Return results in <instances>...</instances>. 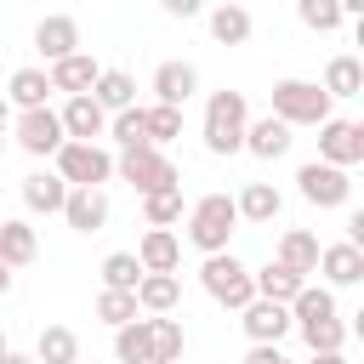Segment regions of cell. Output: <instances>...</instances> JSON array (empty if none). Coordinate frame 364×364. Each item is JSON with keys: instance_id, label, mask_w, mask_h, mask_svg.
<instances>
[{"instance_id": "1", "label": "cell", "mask_w": 364, "mask_h": 364, "mask_svg": "<svg viewBox=\"0 0 364 364\" xmlns=\"http://www.w3.org/2000/svg\"><path fill=\"white\" fill-rule=\"evenodd\" d=\"M245 125H250L245 91H210V102H205V148L216 159H228V154L245 148Z\"/></svg>"}, {"instance_id": "2", "label": "cell", "mask_w": 364, "mask_h": 364, "mask_svg": "<svg viewBox=\"0 0 364 364\" xmlns=\"http://www.w3.org/2000/svg\"><path fill=\"white\" fill-rule=\"evenodd\" d=\"M239 228V210H233V193H205L188 205V245L205 250V256H222L228 239Z\"/></svg>"}, {"instance_id": "3", "label": "cell", "mask_w": 364, "mask_h": 364, "mask_svg": "<svg viewBox=\"0 0 364 364\" xmlns=\"http://www.w3.org/2000/svg\"><path fill=\"white\" fill-rule=\"evenodd\" d=\"M114 176H119V182H131L142 199L182 188V171H176V159H171L165 148H136V154H119V159H114Z\"/></svg>"}, {"instance_id": "4", "label": "cell", "mask_w": 364, "mask_h": 364, "mask_svg": "<svg viewBox=\"0 0 364 364\" xmlns=\"http://www.w3.org/2000/svg\"><path fill=\"white\" fill-rule=\"evenodd\" d=\"M51 159H57V182L63 188H102V182H114V154L102 142H63Z\"/></svg>"}, {"instance_id": "5", "label": "cell", "mask_w": 364, "mask_h": 364, "mask_svg": "<svg viewBox=\"0 0 364 364\" xmlns=\"http://www.w3.org/2000/svg\"><path fill=\"white\" fill-rule=\"evenodd\" d=\"M273 119L279 125H324L330 119V97L318 91V80H279L273 85Z\"/></svg>"}, {"instance_id": "6", "label": "cell", "mask_w": 364, "mask_h": 364, "mask_svg": "<svg viewBox=\"0 0 364 364\" xmlns=\"http://www.w3.org/2000/svg\"><path fill=\"white\" fill-rule=\"evenodd\" d=\"M199 284L222 301V307H233V313H245L250 301H256V290H250V267L233 256V250H222V256H205V267H199Z\"/></svg>"}, {"instance_id": "7", "label": "cell", "mask_w": 364, "mask_h": 364, "mask_svg": "<svg viewBox=\"0 0 364 364\" xmlns=\"http://www.w3.org/2000/svg\"><path fill=\"white\" fill-rule=\"evenodd\" d=\"M364 159V125L358 119H324L318 125V165H336V171H353Z\"/></svg>"}, {"instance_id": "8", "label": "cell", "mask_w": 364, "mask_h": 364, "mask_svg": "<svg viewBox=\"0 0 364 364\" xmlns=\"http://www.w3.org/2000/svg\"><path fill=\"white\" fill-rule=\"evenodd\" d=\"M296 188H301V199L318 205V210H336V205L353 199V176L336 171V165H318V159H307V165L296 171Z\"/></svg>"}, {"instance_id": "9", "label": "cell", "mask_w": 364, "mask_h": 364, "mask_svg": "<svg viewBox=\"0 0 364 364\" xmlns=\"http://www.w3.org/2000/svg\"><path fill=\"white\" fill-rule=\"evenodd\" d=\"M11 136H17V148H23V154H34V159H51V154L68 142V136H63L57 108H28V114H17Z\"/></svg>"}, {"instance_id": "10", "label": "cell", "mask_w": 364, "mask_h": 364, "mask_svg": "<svg viewBox=\"0 0 364 364\" xmlns=\"http://www.w3.org/2000/svg\"><path fill=\"white\" fill-rule=\"evenodd\" d=\"M34 51L46 57V68H51V63H63V57H74V51H80V23H74L68 11L40 17V23H34Z\"/></svg>"}, {"instance_id": "11", "label": "cell", "mask_w": 364, "mask_h": 364, "mask_svg": "<svg viewBox=\"0 0 364 364\" xmlns=\"http://www.w3.org/2000/svg\"><path fill=\"white\" fill-rule=\"evenodd\" d=\"M108 193L102 188H68V199H63V222L74 228V233H102L108 228Z\"/></svg>"}, {"instance_id": "12", "label": "cell", "mask_w": 364, "mask_h": 364, "mask_svg": "<svg viewBox=\"0 0 364 364\" xmlns=\"http://www.w3.org/2000/svg\"><path fill=\"white\" fill-rule=\"evenodd\" d=\"M239 324H245L250 347H279V341L290 336V307H273V301H250V307L239 313Z\"/></svg>"}, {"instance_id": "13", "label": "cell", "mask_w": 364, "mask_h": 364, "mask_svg": "<svg viewBox=\"0 0 364 364\" xmlns=\"http://www.w3.org/2000/svg\"><path fill=\"white\" fill-rule=\"evenodd\" d=\"M57 119H63V136H68V142H97V136H108V114H102L91 97H68V102L57 108Z\"/></svg>"}, {"instance_id": "14", "label": "cell", "mask_w": 364, "mask_h": 364, "mask_svg": "<svg viewBox=\"0 0 364 364\" xmlns=\"http://www.w3.org/2000/svg\"><path fill=\"white\" fill-rule=\"evenodd\" d=\"M97 74H102V63H97V57H85V51H74V57H63V63H51V68H46L51 91H68V97H91Z\"/></svg>"}, {"instance_id": "15", "label": "cell", "mask_w": 364, "mask_h": 364, "mask_svg": "<svg viewBox=\"0 0 364 364\" xmlns=\"http://www.w3.org/2000/svg\"><path fill=\"white\" fill-rule=\"evenodd\" d=\"M199 91V68L193 63H159L154 68V102L159 108H182Z\"/></svg>"}, {"instance_id": "16", "label": "cell", "mask_w": 364, "mask_h": 364, "mask_svg": "<svg viewBox=\"0 0 364 364\" xmlns=\"http://www.w3.org/2000/svg\"><path fill=\"white\" fill-rule=\"evenodd\" d=\"M131 256H136L142 273H176V262H182V239H176L171 228H148L142 245H136Z\"/></svg>"}, {"instance_id": "17", "label": "cell", "mask_w": 364, "mask_h": 364, "mask_svg": "<svg viewBox=\"0 0 364 364\" xmlns=\"http://www.w3.org/2000/svg\"><path fill=\"white\" fill-rule=\"evenodd\" d=\"M233 210H239V222H256V228H267V222L284 210V193H279L273 182H245V188L233 193Z\"/></svg>"}, {"instance_id": "18", "label": "cell", "mask_w": 364, "mask_h": 364, "mask_svg": "<svg viewBox=\"0 0 364 364\" xmlns=\"http://www.w3.org/2000/svg\"><path fill=\"white\" fill-rule=\"evenodd\" d=\"M91 102L114 119V114L136 108V80H131L125 68H102V74H97V85H91Z\"/></svg>"}, {"instance_id": "19", "label": "cell", "mask_w": 364, "mask_h": 364, "mask_svg": "<svg viewBox=\"0 0 364 364\" xmlns=\"http://www.w3.org/2000/svg\"><path fill=\"white\" fill-rule=\"evenodd\" d=\"M176 301H182V279H176V273H142V284H136V313L165 318Z\"/></svg>"}, {"instance_id": "20", "label": "cell", "mask_w": 364, "mask_h": 364, "mask_svg": "<svg viewBox=\"0 0 364 364\" xmlns=\"http://www.w3.org/2000/svg\"><path fill=\"white\" fill-rule=\"evenodd\" d=\"M290 142H296V136H290V125H279L273 114L245 125V154H256V159H284V154H290Z\"/></svg>"}, {"instance_id": "21", "label": "cell", "mask_w": 364, "mask_h": 364, "mask_svg": "<svg viewBox=\"0 0 364 364\" xmlns=\"http://www.w3.org/2000/svg\"><path fill=\"white\" fill-rule=\"evenodd\" d=\"M318 239L307 233V228H284V239H279V267H290L296 279H307V273H318Z\"/></svg>"}, {"instance_id": "22", "label": "cell", "mask_w": 364, "mask_h": 364, "mask_svg": "<svg viewBox=\"0 0 364 364\" xmlns=\"http://www.w3.org/2000/svg\"><path fill=\"white\" fill-rule=\"evenodd\" d=\"M63 199H68V188L57 182V171H34V176H23V205H28L34 216H63Z\"/></svg>"}, {"instance_id": "23", "label": "cell", "mask_w": 364, "mask_h": 364, "mask_svg": "<svg viewBox=\"0 0 364 364\" xmlns=\"http://www.w3.org/2000/svg\"><path fill=\"white\" fill-rule=\"evenodd\" d=\"M318 273H324L330 284H358V279H364V250H353L347 239H341V245H324V250H318ZM330 284H324V290H330Z\"/></svg>"}, {"instance_id": "24", "label": "cell", "mask_w": 364, "mask_h": 364, "mask_svg": "<svg viewBox=\"0 0 364 364\" xmlns=\"http://www.w3.org/2000/svg\"><path fill=\"white\" fill-rule=\"evenodd\" d=\"M301 284H307V279H296V273H290V267H279V262H267L262 273H250V290H256V301H273V307H290Z\"/></svg>"}, {"instance_id": "25", "label": "cell", "mask_w": 364, "mask_h": 364, "mask_svg": "<svg viewBox=\"0 0 364 364\" xmlns=\"http://www.w3.org/2000/svg\"><path fill=\"white\" fill-rule=\"evenodd\" d=\"M28 358H34V364H80V336H74L68 324H46Z\"/></svg>"}, {"instance_id": "26", "label": "cell", "mask_w": 364, "mask_h": 364, "mask_svg": "<svg viewBox=\"0 0 364 364\" xmlns=\"http://www.w3.org/2000/svg\"><path fill=\"white\" fill-rule=\"evenodd\" d=\"M318 91H324L330 102H336V97H358V91H364V63H358V57H330Z\"/></svg>"}, {"instance_id": "27", "label": "cell", "mask_w": 364, "mask_h": 364, "mask_svg": "<svg viewBox=\"0 0 364 364\" xmlns=\"http://www.w3.org/2000/svg\"><path fill=\"white\" fill-rule=\"evenodd\" d=\"M40 256V239H34V228L28 222H0V262L17 273V267H28Z\"/></svg>"}, {"instance_id": "28", "label": "cell", "mask_w": 364, "mask_h": 364, "mask_svg": "<svg viewBox=\"0 0 364 364\" xmlns=\"http://www.w3.org/2000/svg\"><path fill=\"white\" fill-rule=\"evenodd\" d=\"M46 97H51L46 68H17V74L6 80V102H17L23 114H28V108H46Z\"/></svg>"}, {"instance_id": "29", "label": "cell", "mask_w": 364, "mask_h": 364, "mask_svg": "<svg viewBox=\"0 0 364 364\" xmlns=\"http://www.w3.org/2000/svg\"><path fill=\"white\" fill-rule=\"evenodd\" d=\"M114 358L119 364H154V336H148V318H131L114 330Z\"/></svg>"}, {"instance_id": "30", "label": "cell", "mask_w": 364, "mask_h": 364, "mask_svg": "<svg viewBox=\"0 0 364 364\" xmlns=\"http://www.w3.org/2000/svg\"><path fill=\"white\" fill-rule=\"evenodd\" d=\"M250 28H256V23H250L245 6H216V11H210V34H216V46H245Z\"/></svg>"}, {"instance_id": "31", "label": "cell", "mask_w": 364, "mask_h": 364, "mask_svg": "<svg viewBox=\"0 0 364 364\" xmlns=\"http://www.w3.org/2000/svg\"><path fill=\"white\" fill-rule=\"evenodd\" d=\"M290 330H301L307 353H341L347 347V324L341 318H307V324H290Z\"/></svg>"}, {"instance_id": "32", "label": "cell", "mask_w": 364, "mask_h": 364, "mask_svg": "<svg viewBox=\"0 0 364 364\" xmlns=\"http://www.w3.org/2000/svg\"><path fill=\"white\" fill-rule=\"evenodd\" d=\"M307 318H336V296L324 284H301L296 301H290V324H307Z\"/></svg>"}, {"instance_id": "33", "label": "cell", "mask_w": 364, "mask_h": 364, "mask_svg": "<svg viewBox=\"0 0 364 364\" xmlns=\"http://www.w3.org/2000/svg\"><path fill=\"white\" fill-rule=\"evenodd\" d=\"M148 336H154V364H176L188 336H182V318H148Z\"/></svg>"}, {"instance_id": "34", "label": "cell", "mask_w": 364, "mask_h": 364, "mask_svg": "<svg viewBox=\"0 0 364 364\" xmlns=\"http://www.w3.org/2000/svg\"><path fill=\"white\" fill-rule=\"evenodd\" d=\"M136 284H142V267H136L131 250L102 256V290H131V296H136Z\"/></svg>"}, {"instance_id": "35", "label": "cell", "mask_w": 364, "mask_h": 364, "mask_svg": "<svg viewBox=\"0 0 364 364\" xmlns=\"http://www.w3.org/2000/svg\"><path fill=\"white\" fill-rule=\"evenodd\" d=\"M296 17H301L313 34H330V28H341V23H347V6H341V0H301V6H296Z\"/></svg>"}, {"instance_id": "36", "label": "cell", "mask_w": 364, "mask_h": 364, "mask_svg": "<svg viewBox=\"0 0 364 364\" xmlns=\"http://www.w3.org/2000/svg\"><path fill=\"white\" fill-rule=\"evenodd\" d=\"M108 136L119 142V154H136V148H148V125H142V108H125V114H114V119H108Z\"/></svg>"}, {"instance_id": "37", "label": "cell", "mask_w": 364, "mask_h": 364, "mask_svg": "<svg viewBox=\"0 0 364 364\" xmlns=\"http://www.w3.org/2000/svg\"><path fill=\"white\" fill-rule=\"evenodd\" d=\"M142 125H148V148H165L171 136H182V108H142Z\"/></svg>"}, {"instance_id": "38", "label": "cell", "mask_w": 364, "mask_h": 364, "mask_svg": "<svg viewBox=\"0 0 364 364\" xmlns=\"http://www.w3.org/2000/svg\"><path fill=\"white\" fill-rule=\"evenodd\" d=\"M97 318L114 324V330L131 324V318H136V296H131V290H102V296H97Z\"/></svg>"}, {"instance_id": "39", "label": "cell", "mask_w": 364, "mask_h": 364, "mask_svg": "<svg viewBox=\"0 0 364 364\" xmlns=\"http://www.w3.org/2000/svg\"><path fill=\"white\" fill-rule=\"evenodd\" d=\"M142 216H148V228H171V222H182V188L142 199Z\"/></svg>"}, {"instance_id": "40", "label": "cell", "mask_w": 364, "mask_h": 364, "mask_svg": "<svg viewBox=\"0 0 364 364\" xmlns=\"http://www.w3.org/2000/svg\"><path fill=\"white\" fill-rule=\"evenodd\" d=\"M245 364H290V358H284L279 347H250V353H245Z\"/></svg>"}, {"instance_id": "41", "label": "cell", "mask_w": 364, "mask_h": 364, "mask_svg": "<svg viewBox=\"0 0 364 364\" xmlns=\"http://www.w3.org/2000/svg\"><path fill=\"white\" fill-rule=\"evenodd\" d=\"M165 11H171V17H193V11H199V0H165Z\"/></svg>"}, {"instance_id": "42", "label": "cell", "mask_w": 364, "mask_h": 364, "mask_svg": "<svg viewBox=\"0 0 364 364\" xmlns=\"http://www.w3.org/2000/svg\"><path fill=\"white\" fill-rule=\"evenodd\" d=\"M11 284H17V273H11L6 262H0V296H11Z\"/></svg>"}, {"instance_id": "43", "label": "cell", "mask_w": 364, "mask_h": 364, "mask_svg": "<svg viewBox=\"0 0 364 364\" xmlns=\"http://www.w3.org/2000/svg\"><path fill=\"white\" fill-rule=\"evenodd\" d=\"M307 364H347V353H313Z\"/></svg>"}, {"instance_id": "44", "label": "cell", "mask_w": 364, "mask_h": 364, "mask_svg": "<svg viewBox=\"0 0 364 364\" xmlns=\"http://www.w3.org/2000/svg\"><path fill=\"white\" fill-rule=\"evenodd\" d=\"M6 119H11V102L0 97V136H6Z\"/></svg>"}, {"instance_id": "45", "label": "cell", "mask_w": 364, "mask_h": 364, "mask_svg": "<svg viewBox=\"0 0 364 364\" xmlns=\"http://www.w3.org/2000/svg\"><path fill=\"white\" fill-rule=\"evenodd\" d=\"M0 364H34V358H28V353H6Z\"/></svg>"}, {"instance_id": "46", "label": "cell", "mask_w": 364, "mask_h": 364, "mask_svg": "<svg viewBox=\"0 0 364 364\" xmlns=\"http://www.w3.org/2000/svg\"><path fill=\"white\" fill-rule=\"evenodd\" d=\"M6 353H11V341H6V336H0V358H6Z\"/></svg>"}, {"instance_id": "47", "label": "cell", "mask_w": 364, "mask_h": 364, "mask_svg": "<svg viewBox=\"0 0 364 364\" xmlns=\"http://www.w3.org/2000/svg\"><path fill=\"white\" fill-rule=\"evenodd\" d=\"M0 154H6V136H0Z\"/></svg>"}]
</instances>
